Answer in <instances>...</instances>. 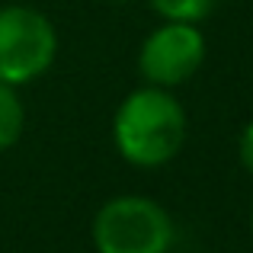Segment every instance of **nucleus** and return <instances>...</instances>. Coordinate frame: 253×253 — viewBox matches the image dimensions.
Here are the masks:
<instances>
[{"label": "nucleus", "mask_w": 253, "mask_h": 253, "mask_svg": "<svg viewBox=\"0 0 253 253\" xmlns=\"http://www.w3.org/2000/svg\"><path fill=\"white\" fill-rule=\"evenodd\" d=\"M186 128H189V119L173 90L144 84L116 106L112 144L125 164L157 170L183 151Z\"/></svg>", "instance_id": "f257e3e1"}, {"label": "nucleus", "mask_w": 253, "mask_h": 253, "mask_svg": "<svg viewBox=\"0 0 253 253\" xmlns=\"http://www.w3.org/2000/svg\"><path fill=\"white\" fill-rule=\"evenodd\" d=\"M90 241L96 253H170L176 244V224L157 199L122 192L96 209Z\"/></svg>", "instance_id": "f03ea898"}, {"label": "nucleus", "mask_w": 253, "mask_h": 253, "mask_svg": "<svg viewBox=\"0 0 253 253\" xmlns=\"http://www.w3.org/2000/svg\"><path fill=\"white\" fill-rule=\"evenodd\" d=\"M58 58L55 23L36 6H0V84L26 86L51 71Z\"/></svg>", "instance_id": "7ed1b4c3"}, {"label": "nucleus", "mask_w": 253, "mask_h": 253, "mask_svg": "<svg viewBox=\"0 0 253 253\" xmlns=\"http://www.w3.org/2000/svg\"><path fill=\"white\" fill-rule=\"evenodd\" d=\"M205 55H209V42L199 23H167L164 19L144 36L141 48H138V74L148 86L176 90L199 74Z\"/></svg>", "instance_id": "20e7f679"}, {"label": "nucleus", "mask_w": 253, "mask_h": 253, "mask_svg": "<svg viewBox=\"0 0 253 253\" xmlns=\"http://www.w3.org/2000/svg\"><path fill=\"white\" fill-rule=\"evenodd\" d=\"M26 128V106L19 99L16 86L0 84V154L16 148Z\"/></svg>", "instance_id": "39448f33"}, {"label": "nucleus", "mask_w": 253, "mask_h": 253, "mask_svg": "<svg viewBox=\"0 0 253 253\" xmlns=\"http://www.w3.org/2000/svg\"><path fill=\"white\" fill-rule=\"evenodd\" d=\"M167 23H202L211 16L218 0H144Z\"/></svg>", "instance_id": "423d86ee"}, {"label": "nucleus", "mask_w": 253, "mask_h": 253, "mask_svg": "<svg viewBox=\"0 0 253 253\" xmlns=\"http://www.w3.org/2000/svg\"><path fill=\"white\" fill-rule=\"evenodd\" d=\"M237 161L253 176V119L241 128V135H237Z\"/></svg>", "instance_id": "0eeeda50"}, {"label": "nucleus", "mask_w": 253, "mask_h": 253, "mask_svg": "<svg viewBox=\"0 0 253 253\" xmlns=\"http://www.w3.org/2000/svg\"><path fill=\"white\" fill-rule=\"evenodd\" d=\"M250 237H253V205H250Z\"/></svg>", "instance_id": "6e6552de"}, {"label": "nucleus", "mask_w": 253, "mask_h": 253, "mask_svg": "<svg viewBox=\"0 0 253 253\" xmlns=\"http://www.w3.org/2000/svg\"><path fill=\"white\" fill-rule=\"evenodd\" d=\"M112 3H131V0H112Z\"/></svg>", "instance_id": "1a4fd4ad"}]
</instances>
